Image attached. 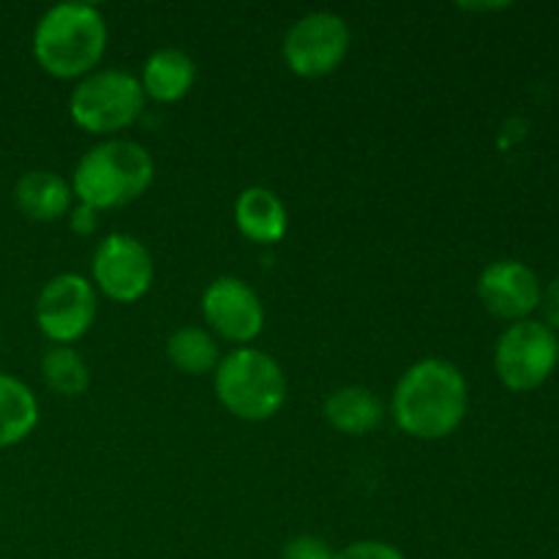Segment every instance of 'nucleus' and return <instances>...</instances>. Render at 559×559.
<instances>
[{"label":"nucleus","instance_id":"17","mask_svg":"<svg viewBox=\"0 0 559 559\" xmlns=\"http://www.w3.org/2000/svg\"><path fill=\"white\" fill-rule=\"evenodd\" d=\"M167 358L183 374L202 377L207 371H216L218 366V344L211 331L197 325H183L167 338Z\"/></svg>","mask_w":559,"mask_h":559},{"label":"nucleus","instance_id":"7","mask_svg":"<svg viewBox=\"0 0 559 559\" xmlns=\"http://www.w3.org/2000/svg\"><path fill=\"white\" fill-rule=\"evenodd\" d=\"M349 49L347 20L336 11H311L284 36V60L298 76L314 80L342 66Z\"/></svg>","mask_w":559,"mask_h":559},{"label":"nucleus","instance_id":"4","mask_svg":"<svg viewBox=\"0 0 559 559\" xmlns=\"http://www.w3.org/2000/svg\"><path fill=\"white\" fill-rule=\"evenodd\" d=\"M216 396L235 418L267 420L284 407L287 377L273 355L254 347H238L218 360L213 371Z\"/></svg>","mask_w":559,"mask_h":559},{"label":"nucleus","instance_id":"20","mask_svg":"<svg viewBox=\"0 0 559 559\" xmlns=\"http://www.w3.org/2000/svg\"><path fill=\"white\" fill-rule=\"evenodd\" d=\"M284 559H333V551L317 535H298L284 549Z\"/></svg>","mask_w":559,"mask_h":559},{"label":"nucleus","instance_id":"12","mask_svg":"<svg viewBox=\"0 0 559 559\" xmlns=\"http://www.w3.org/2000/svg\"><path fill=\"white\" fill-rule=\"evenodd\" d=\"M287 207L278 200L276 191L265 186H249L235 200V227L251 243L271 246L287 235Z\"/></svg>","mask_w":559,"mask_h":559},{"label":"nucleus","instance_id":"21","mask_svg":"<svg viewBox=\"0 0 559 559\" xmlns=\"http://www.w3.org/2000/svg\"><path fill=\"white\" fill-rule=\"evenodd\" d=\"M540 309H544V317L546 322H549L551 328H559V278L546 287V293H540Z\"/></svg>","mask_w":559,"mask_h":559},{"label":"nucleus","instance_id":"10","mask_svg":"<svg viewBox=\"0 0 559 559\" xmlns=\"http://www.w3.org/2000/svg\"><path fill=\"white\" fill-rule=\"evenodd\" d=\"M202 314L207 328L233 344H249L265 325V306L260 295L235 276L213 278L202 293Z\"/></svg>","mask_w":559,"mask_h":559},{"label":"nucleus","instance_id":"2","mask_svg":"<svg viewBox=\"0 0 559 559\" xmlns=\"http://www.w3.org/2000/svg\"><path fill=\"white\" fill-rule=\"evenodd\" d=\"M107 20L91 3H58L38 20L33 55L47 74L60 80L87 76L107 49Z\"/></svg>","mask_w":559,"mask_h":559},{"label":"nucleus","instance_id":"14","mask_svg":"<svg viewBox=\"0 0 559 559\" xmlns=\"http://www.w3.org/2000/svg\"><path fill=\"white\" fill-rule=\"evenodd\" d=\"M71 186L52 169H31L14 186V202L33 222H55L71 205Z\"/></svg>","mask_w":559,"mask_h":559},{"label":"nucleus","instance_id":"19","mask_svg":"<svg viewBox=\"0 0 559 559\" xmlns=\"http://www.w3.org/2000/svg\"><path fill=\"white\" fill-rule=\"evenodd\" d=\"M333 559H407L396 546L385 540H355L342 551H333Z\"/></svg>","mask_w":559,"mask_h":559},{"label":"nucleus","instance_id":"9","mask_svg":"<svg viewBox=\"0 0 559 559\" xmlns=\"http://www.w3.org/2000/svg\"><path fill=\"white\" fill-rule=\"evenodd\" d=\"M93 278L109 300L134 304L153 284L151 251L134 235H107L93 254Z\"/></svg>","mask_w":559,"mask_h":559},{"label":"nucleus","instance_id":"16","mask_svg":"<svg viewBox=\"0 0 559 559\" xmlns=\"http://www.w3.org/2000/svg\"><path fill=\"white\" fill-rule=\"evenodd\" d=\"M38 424V402L31 388L0 371V448L25 440Z\"/></svg>","mask_w":559,"mask_h":559},{"label":"nucleus","instance_id":"11","mask_svg":"<svg viewBox=\"0 0 559 559\" xmlns=\"http://www.w3.org/2000/svg\"><path fill=\"white\" fill-rule=\"evenodd\" d=\"M478 295L491 314L522 322L540 304L538 276L524 262H491L478 278Z\"/></svg>","mask_w":559,"mask_h":559},{"label":"nucleus","instance_id":"15","mask_svg":"<svg viewBox=\"0 0 559 559\" xmlns=\"http://www.w3.org/2000/svg\"><path fill=\"white\" fill-rule=\"evenodd\" d=\"M385 404L371 388L344 385L328 396L325 418L336 431L349 437H360L374 431L382 424Z\"/></svg>","mask_w":559,"mask_h":559},{"label":"nucleus","instance_id":"13","mask_svg":"<svg viewBox=\"0 0 559 559\" xmlns=\"http://www.w3.org/2000/svg\"><path fill=\"white\" fill-rule=\"evenodd\" d=\"M194 60L183 52V49L175 47H162L145 60L142 66L140 85L145 91V96L156 98L162 104L180 102L186 93L194 85Z\"/></svg>","mask_w":559,"mask_h":559},{"label":"nucleus","instance_id":"3","mask_svg":"<svg viewBox=\"0 0 559 559\" xmlns=\"http://www.w3.org/2000/svg\"><path fill=\"white\" fill-rule=\"evenodd\" d=\"M153 158L134 140H104L80 158L71 191L80 205L112 211L134 202L153 183Z\"/></svg>","mask_w":559,"mask_h":559},{"label":"nucleus","instance_id":"1","mask_svg":"<svg viewBox=\"0 0 559 559\" xmlns=\"http://www.w3.org/2000/svg\"><path fill=\"white\" fill-rule=\"evenodd\" d=\"M467 380L445 358H426L409 366L393 391V418L415 440H442L467 415Z\"/></svg>","mask_w":559,"mask_h":559},{"label":"nucleus","instance_id":"6","mask_svg":"<svg viewBox=\"0 0 559 559\" xmlns=\"http://www.w3.org/2000/svg\"><path fill=\"white\" fill-rule=\"evenodd\" d=\"M559 360V342L549 325L522 320L508 328L497 342L495 366L502 385L511 391H533L549 380Z\"/></svg>","mask_w":559,"mask_h":559},{"label":"nucleus","instance_id":"5","mask_svg":"<svg viewBox=\"0 0 559 559\" xmlns=\"http://www.w3.org/2000/svg\"><path fill=\"white\" fill-rule=\"evenodd\" d=\"M145 107V91L129 71H91L76 82L69 98L71 120L87 134H118L129 129Z\"/></svg>","mask_w":559,"mask_h":559},{"label":"nucleus","instance_id":"8","mask_svg":"<svg viewBox=\"0 0 559 559\" xmlns=\"http://www.w3.org/2000/svg\"><path fill=\"white\" fill-rule=\"evenodd\" d=\"M96 289L80 273L49 278L36 298V322L55 344H71L91 331L96 320Z\"/></svg>","mask_w":559,"mask_h":559},{"label":"nucleus","instance_id":"18","mask_svg":"<svg viewBox=\"0 0 559 559\" xmlns=\"http://www.w3.org/2000/svg\"><path fill=\"white\" fill-rule=\"evenodd\" d=\"M41 374L44 382L60 396H80L91 382V369H87L85 358L69 344H55L52 349H47V355L41 358Z\"/></svg>","mask_w":559,"mask_h":559},{"label":"nucleus","instance_id":"22","mask_svg":"<svg viewBox=\"0 0 559 559\" xmlns=\"http://www.w3.org/2000/svg\"><path fill=\"white\" fill-rule=\"evenodd\" d=\"M96 211L87 205H80L74 213H71V229L76 235H91L96 229Z\"/></svg>","mask_w":559,"mask_h":559}]
</instances>
